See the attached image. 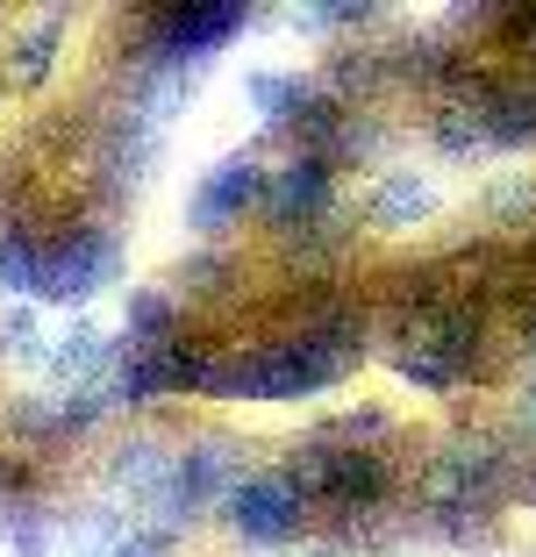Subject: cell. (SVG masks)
<instances>
[{"label": "cell", "instance_id": "18", "mask_svg": "<svg viewBox=\"0 0 536 557\" xmlns=\"http://www.w3.org/2000/svg\"><path fill=\"white\" fill-rule=\"evenodd\" d=\"M522 493H529V500H536V479H529V486H522Z\"/></svg>", "mask_w": 536, "mask_h": 557}, {"label": "cell", "instance_id": "10", "mask_svg": "<svg viewBox=\"0 0 536 557\" xmlns=\"http://www.w3.org/2000/svg\"><path fill=\"white\" fill-rule=\"evenodd\" d=\"M108 364H114V344L100 336L94 322H80L65 344L50 350V372H58V379H94V372H108Z\"/></svg>", "mask_w": 536, "mask_h": 557}, {"label": "cell", "instance_id": "6", "mask_svg": "<svg viewBox=\"0 0 536 557\" xmlns=\"http://www.w3.org/2000/svg\"><path fill=\"white\" fill-rule=\"evenodd\" d=\"M429 208H437V186H429L423 172H387V180L373 186V222L379 230H415Z\"/></svg>", "mask_w": 536, "mask_h": 557}, {"label": "cell", "instance_id": "4", "mask_svg": "<svg viewBox=\"0 0 536 557\" xmlns=\"http://www.w3.org/2000/svg\"><path fill=\"white\" fill-rule=\"evenodd\" d=\"M258 194H265L258 150H236V158H222L208 180L194 186V200H186V230L194 236H229L251 208H258Z\"/></svg>", "mask_w": 536, "mask_h": 557}, {"label": "cell", "instance_id": "16", "mask_svg": "<svg viewBox=\"0 0 536 557\" xmlns=\"http://www.w3.org/2000/svg\"><path fill=\"white\" fill-rule=\"evenodd\" d=\"M301 557H351L343 543H315V550H301Z\"/></svg>", "mask_w": 536, "mask_h": 557}, {"label": "cell", "instance_id": "7", "mask_svg": "<svg viewBox=\"0 0 536 557\" xmlns=\"http://www.w3.org/2000/svg\"><path fill=\"white\" fill-rule=\"evenodd\" d=\"M179 336V308L158 286H130V308H122V344H172Z\"/></svg>", "mask_w": 536, "mask_h": 557}, {"label": "cell", "instance_id": "14", "mask_svg": "<svg viewBox=\"0 0 536 557\" xmlns=\"http://www.w3.org/2000/svg\"><path fill=\"white\" fill-rule=\"evenodd\" d=\"M487 214H494V222H529V214H536V186H529V180L501 186V194L487 200Z\"/></svg>", "mask_w": 536, "mask_h": 557}, {"label": "cell", "instance_id": "13", "mask_svg": "<svg viewBox=\"0 0 536 557\" xmlns=\"http://www.w3.org/2000/svg\"><path fill=\"white\" fill-rule=\"evenodd\" d=\"M108 557H172V536H165V529H150V522H136L130 536L108 543Z\"/></svg>", "mask_w": 536, "mask_h": 557}, {"label": "cell", "instance_id": "15", "mask_svg": "<svg viewBox=\"0 0 536 557\" xmlns=\"http://www.w3.org/2000/svg\"><path fill=\"white\" fill-rule=\"evenodd\" d=\"M522 429H529V436H536V386H529V394H522Z\"/></svg>", "mask_w": 536, "mask_h": 557}, {"label": "cell", "instance_id": "1", "mask_svg": "<svg viewBox=\"0 0 536 557\" xmlns=\"http://www.w3.org/2000/svg\"><path fill=\"white\" fill-rule=\"evenodd\" d=\"M114 272H122V244H114L108 230H65L58 244L36 250V300L80 308V300H94Z\"/></svg>", "mask_w": 536, "mask_h": 557}, {"label": "cell", "instance_id": "5", "mask_svg": "<svg viewBox=\"0 0 536 557\" xmlns=\"http://www.w3.org/2000/svg\"><path fill=\"white\" fill-rule=\"evenodd\" d=\"M329 200H337V172H329L322 158H301V150H293L279 172H265L258 208H265L272 230H308V222L329 214Z\"/></svg>", "mask_w": 536, "mask_h": 557}, {"label": "cell", "instance_id": "3", "mask_svg": "<svg viewBox=\"0 0 536 557\" xmlns=\"http://www.w3.org/2000/svg\"><path fill=\"white\" fill-rule=\"evenodd\" d=\"M222 515H229V529H236L244 543H258V550L293 543V536H301V522H308L301 493L287 486V472H244L236 486L222 493Z\"/></svg>", "mask_w": 536, "mask_h": 557}, {"label": "cell", "instance_id": "8", "mask_svg": "<svg viewBox=\"0 0 536 557\" xmlns=\"http://www.w3.org/2000/svg\"><path fill=\"white\" fill-rule=\"evenodd\" d=\"M172 458H165V436H130L114 450V486H130V500H150L165 486Z\"/></svg>", "mask_w": 536, "mask_h": 557}, {"label": "cell", "instance_id": "2", "mask_svg": "<svg viewBox=\"0 0 536 557\" xmlns=\"http://www.w3.org/2000/svg\"><path fill=\"white\" fill-rule=\"evenodd\" d=\"M136 29H144V44H150V65L179 72L186 58L200 65V58H215L236 29H251V8H158V15H136Z\"/></svg>", "mask_w": 536, "mask_h": 557}, {"label": "cell", "instance_id": "11", "mask_svg": "<svg viewBox=\"0 0 536 557\" xmlns=\"http://www.w3.org/2000/svg\"><path fill=\"white\" fill-rule=\"evenodd\" d=\"M58 29H65V15H44V22H29V36H15V79L22 86H36L50 72V50H58Z\"/></svg>", "mask_w": 536, "mask_h": 557}, {"label": "cell", "instance_id": "17", "mask_svg": "<svg viewBox=\"0 0 536 557\" xmlns=\"http://www.w3.org/2000/svg\"><path fill=\"white\" fill-rule=\"evenodd\" d=\"M522 344H529V350H536V314H529V329H522Z\"/></svg>", "mask_w": 536, "mask_h": 557}, {"label": "cell", "instance_id": "12", "mask_svg": "<svg viewBox=\"0 0 536 557\" xmlns=\"http://www.w3.org/2000/svg\"><path fill=\"white\" fill-rule=\"evenodd\" d=\"M36 236H22V230H8L0 236V294H36Z\"/></svg>", "mask_w": 536, "mask_h": 557}, {"label": "cell", "instance_id": "19", "mask_svg": "<svg viewBox=\"0 0 536 557\" xmlns=\"http://www.w3.org/2000/svg\"><path fill=\"white\" fill-rule=\"evenodd\" d=\"M265 557H279V550H265Z\"/></svg>", "mask_w": 536, "mask_h": 557}, {"label": "cell", "instance_id": "9", "mask_svg": "<svg viewBox=\"0 0 536 557\" xmlns=\"http://www.w3.org/2000/svg\"><path fill=\"white\" fill-rule=\"evenodd\" d=\"M244 94H251V108L265 115V129H287V122L301 115V100H308L315 86L301 79V72H251Z\"/></svg>", "mask_w": 536, "mask_h": 557}]
</instances>
